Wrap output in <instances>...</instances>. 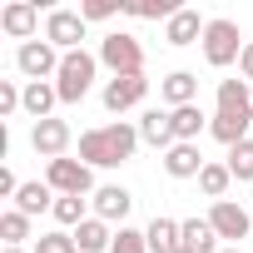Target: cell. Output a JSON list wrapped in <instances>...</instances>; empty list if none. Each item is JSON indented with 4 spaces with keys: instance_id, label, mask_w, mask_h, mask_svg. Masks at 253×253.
<instances>
[{
    "instance_id": "cell-34",
    "label": "cell",
    "mask_w": 253,
    "mask_h": 253,
    "mask_svg": "<svg viewBox=\"0 0 253 253\" xmlns=\"http://www.w3.org/2000/svg\"><path fill=\"white\" fill-rule=\"evenodd\" d=\"M223 253H243V248H223Z\"/></svg>"
},
{
    "instance_id": "cell-15",
    "label": "cell",
    "mask_w": 253,
    "mask_h": 253,
    "mask_svg": "<svg viewBox=\"0 0 253 253\" xmlns=\"http://www.w3.org/2000/svg\"><path fill=\"white\" fill-rule=\"evenodd\" d=\"M204 154H199V144H174L169 154H164V174L169 179H199L204 174Z\"/></svg>"
},
{
    "instance_id": "cell-32",
    "label": "cell",
    "mask_w": 253,
    "mask_h": 253,
    "mask_svg": "<svg viewBox=\"0 0 253 253\" xmlns=\"http://www.w3.org/2000/svg\"><path fill=\"white\" fill-rule=\"evenodd\" d=\"M114 10H124V0H84V5H80L84 20H109Z\"/></svg>"
},
{
    "instance_id": "cell-5",
    "label": "cell",
    "mask_w": 253,
    "mask_h": 253,
    "mask_svg": "<svg viewBox=\"0 0 253 253\" xmlns=\"http://www.w3.org/2000/svg\"><path fill=\"white\" fill-rule=\"evenodd\" d=\"M45 184L65 199V194H75V199H84L89 189H94V179H89V164L84 159H50L45 164Z\"/></svg>"
},
{
    "instance_id": "cell-12",
    "label": "cell",
    "mask_w": 253,
    "mask_h": 253,
    "mask_svg": "<svg viewBox=\"0 0 253 253\" xmlns=\"http://www.w3.org/2000/svg\"><path fill=\"white\" fill-rule=\"evenodd\" d=\"M129 209H134V194L124 189V184H104V189H94V218H104V223L119 218V228H124Z\"/></svg>"
},
{
    "instance_id": "cell-2",
    "label": "cell",
    "mask_w": 253,
    "mask_h": 253,
    "mask_svg": "<svg viewBox=\"0 0 253 253\" xmlns=\"http://www.w3.org/2000/svg\"><path fill=\"white\" fill-rule=\"evenodd\" d=\"M94 70H99V55H89V50H70L65 65H60V75H55L60 104H80V99L89 94V84H94Z\"/></svg>"
},
{
    "instance_id": "cell-21",
    "label": "cell",
    "mask_w": 253,
    "mask_h": 253,
    "mask_svg": "<svg viewBox=\"0 0 253 253\" xmlns=\"http://www.w3.org/2000/svg\"><path fill=\"white\" fill-rule=\"evenodd\" d=\"M169 119H174V139H179V144H199V134L209 129V119H204V109H199V104L169 109Z\"/></svg>"
},
{
    "instance_id": "cell-1",
    "label": "cell",
    "mask_w": 253,
    "mask_h": 253,
    "mask_svg": "<svg viewBox=\"0 0 253 253\" xmlns=\"http://www.w3.org/2000/svg\"><path fill=\"white\" fill-rule=\"evenodd\" d=\"M134 149H139V129H134V124H124V119L99 124V129H84V134H80V159H84L89 169L129 164V159H134Z\"/></svg>"
},
{
    "instance_id": "cell-36",
    "label": "cell",
    "mask_w": 253,
    "mask_h": 253,
    "mask_svg": "<svg viewBox=\"0 0 253 253\" xmlns=\"http://www.w3.org/2000/svg\"><path fill=\"white\" fill-rule=\"evenodd\" d=\"M179 253H189V248H179Z\"/></svg>"
},
{
    "instance_id": "cell-16",
    "label": "cell",
    "mask_w": 253,
    "mask_h": 253,
    "mask_svg": "<svg viewBox=\"0 0 253 253\" xmlns=\"http://www.w3.org/2000/svg\"><path fill=\"white\" fill-rule=\"evenodd\" d=\"M218 114H243L253 119V89L243 80H218Z\"/></svg>"
},
{
    "instance_id": "cell-11",
    "label": "cell",
    "mask_w": 253,
    "mask_h": 253,
    "mask_svg": "<svg viewBox=\"0 0 253 253\" xmlns=\"http://www.w3.org/2000/svg\"><path fill=\"white\" fill-rule=\"evenodd\" d=\"M35 25H40V0H10V5L0 10V30L15 35V40H25V45H30Z\"/></svg>"
},
{
    "instance_id": "cell-10",
    "label": "cell",
    "mask_w": 253,
    "mask_h": 253,
    "mask_svg": "<svg viewBox=\"0 0 253 253\" xmlns=\"http://www.w3.org/2000/svg\"><path fill=\"white\" fill-rule=\"evenodd\" d=\"M30 149H35L40 159H65V149H70V124H65V119H40L35 129H30Z\"/></svg>"
},
{
    "instance_id": "cell-17",
    "label": "cell",
    "mask_w": 253,
    "mask_h": 253,
    "mask_svg": "<svg viewBox=\"0 0 253 253\" xmlns=\"http://www.w3.org/2000/svg\"><path fill=\"white\" fill-rule=\"evenodd\" d=\"M204 30H209V20H199V10H179L164 25V40L169 45H194V40H204Z\"/></svg>"
},
{
    "instance_id": "cell-22",
    "label": "cell",
    "mask_w": 253,
    "mask_h": 253,
    "mask_svg": "<svg viewBox=\"0 0 253 253\" xmlns=\"http://www.w3.org/2000/svg\"><path fill=\"white\" fill-rule=\"evenodd\" d=\"M15 209H20L25 218H35V213L55 209V189H50V184H40V179H30V184H20V194H15Z\"/></svg>"
},
{
    "instance_id": "cell-25",
    "label": "cell",
    "mask_w": 253,
    "mask_h": 253,
    "mask_svg": "<svg viewBox=\"0 0 253 253\" xmlns=\"http://www.w3.org/2000/svg\"><path fill=\"white\" fill-rule=\"evenodd\" d=\"M124 10H129L134 20H164V25H169L184 5H174V0H134V5H124Z\"/></svg>"
},
{
    "instance_id": "cell-6",
    "label": "cell",
    "mask_w": 253,
    "mask_h": 253,
    "mask_svg": "<svg viewBox=\"0 0 253 253\" xmlns=\"http://www.w3.org/2000/svg\"><path fill=\"white\" fill-rule=\"evenodd\" d=\"M15 65H20V75L35 84V80H50V75H60V65H65V55L50 45V40H30V45H20V55H15Z\"/></svg>"
},
{
    "instance_id": "cell-19",
    "label": "cell",
    "mask_w": 253,
    "mask_h": 253,
    "mask_svg": "<svg viewBox=\"0 0 253 253\" xmlns=\"http://www.w3.org/2000/svg\"><path fill=\"white\" fill-rule=\"evenodd\" d=\"M109 243H114V233H109V223L94 218V213L75 228V248H80V253H109Z\"/></svg>"
},
{
    "instance_id": "cell-13",
    "label": "cell",
    "mask_w": 253,
    "mask_h": 253,
    "mask_svg": "<svg viewBox=\"0 0 253 253\" xmlns=\"http://www.w3.org/2000/svg\"><path fill=\"white\" fill-rule=\"evenodd\" d=\"M139 139L144 144H154V149H174L179 139H174V119H169V109H144V119H139Z\"/></svg>"
},
{
    "instance_id": "cell-3",
    "label": "cell",
    "mask_w": 253,
    "mask_h": 253,
    "mask_svg": "<svg viewBox=\"0 0 253 253\" xmlns=\"http://www.w3.org/2000/svg\"><path fill=\"white\" fill-rule=\"evenodd\" d=\"M99 65L109 75H144V50L134 35H124V30H109L99 40Z\"/></svg>"
},
{
    "instance_id": "cell-33",
    "label": "cell",
    "mask_w": 253,
    "mask_h": 253,
    "mask_svg": "<svg viewBox=\"0 0 253 253\" xmlns=\"http://www.w3.org/2000/svg\"><path fill=\"white\" fill-rule=\"evenodd\" d=\"M238 75H243V80H253V40H248V45H243V55H238Z\"/></svg>"
},
{
    "instance_id": "cell-24",
    "label": "cell",
    "mask_w": 253,
    "mask_h": 253,
    "mask_svg": "<svg viewBox=\"0 0 253 253\" xmlns=\"http://www.w3.org/2000/svg\"><path fill=\"white\" fill-rule=\"evenodd\" d=\"M248 124H253V119H243V114H213V119H209V134H213L218 144L233 149V144L248 139Z\"/></svg>"
},
{
    "instance_id": "cell-29",
    "label": "cell",
    "mask_w": 253,
    "mask_h": 253,
    "mask_svg": "<svg viewBox=\"0 0 253 253\" xmlns=\"http://www.w3.org/2000/svg\"><path fill=\"white\" fill-rule=\"evenodd\" d=\"M50 213H55V218H60L65 228H80V223L89 218V213H84V199H75V194H65V199H55V209H50Z\"/></svg>"
},
{
    "instance_id": "cell-31",
    "label": "cell",
    "mask_w": 253,
    "mask_h": 253,
    "mask_svg": "<svg viewBox=\"0 0 253 253\" xmlns=\"http://www.w3.org/2000/svg\"><path fill=\"white\" fill-rule=\"evenodd\" d=\"M35 253H80V248H75V233H40Z\"/></svg>"
},
{
    "instance_id": "cell-18",
    "label": "cell",
    "mask_w": 253,
    "mask_h": 253,
    "mask_svg": "<svg viewBox=\"0 0 253 253\" xmlns=\"http://www.w3.org/2000/svg\"><path fill=\"white\" fill-rule=\"evenodd\" d=\"M60 104V89L50 84V80H35V84H25V114L40 124V119H55L50 109Z\"/></svg>"
},
{
    "instance_id": "cell-23",
    "label": "cell",
    "mask_w": 253,
    "mask_h": 253,
    "mask_svg": "<svg viewBox=\"0 0 253 253\" xmlns=\"http://www.w3.org/2000/svg\"><path fill=\"white\" fill-rule=\"evenodd\" d=\"M144 238H149V253H179V248H184L179 223H174V218H164V213H159V218L144 228Z\"/></svg>"
},
{
    "instance_id": "cell-27",
    "label": "cell",
    "mask_w": 253,
    "mask_h": 253,
    "mask_svg": "<svg viewBox=\"0 0 253 253\" xmlns=\"http://www.w3.org/2000/svg\"><path fill=\"white\" fill-rule=\"evenodd\" d=\"M0 238H5V248H20V243L30 238V218H25L20 209H10V213H0Z\"/></svg>"
},
{
    "instance_id": "cell-26",
    "label": "cell",
    "mask_w": 253,
    "mask_h": 253,
    "mask_svg": "<svg viewBox=\"0 0 253 253\" xmlns=\"http://www.w3.org/2000/svg\"><path fill=\"white\" fill-rule=\"evenodd\" d=\"M228 184H233V174H228V164H204V174H199V189L218 204L223 194H228Z\"/></svg>"
},
{
    "instance_id": "cell-28",
    "label": "cell",
    "mask_w": 253,
    "mask_h": 253,
    "mask_svg": "<svg viewBox=\"0 0 253 253\" xmlns=\"http://www.w3.org/2000/svg\"><path fill=\"white\" fill-rule=\"evenodd\" d=\"M228 174L238 184H253V139H243V144L228 149Z\"/></svg>"
},
{
    "instance_id": "cell-30",
    "label": "cell",
    "mask_w": 253,
    "mask_h": 253,
    "mask_svg": "<svg viewBox=\"0 0 253 253\" xmlns=\"http://www.w3.org/2000/svg\"><path fill=\"white\" fill-rule=\"evenodd\" d=\"M109 253H149V238L139 228H119L114 243H109Z\"/></svg>"
},
{
    "instance_id": "cell-35",
    "label": "cell",
    "mask_w": 253,
    "mask_h": 253,
    "mask_svg": "<svg viewBox=\"0 0 253 253\" xmlns=\"http://www.w3.org/2000/svg\"><path fill=\"white\" fill-rule=\"evenodd\" d=\"M5 253H20V248H5Z\"/></svg>"
},
{
    "instance_id": "cell-7",
    "label": "cell",
    "mask_w": 253,
    "mask_h": 253,
    "mask_svg": "<svg viewBox=\"0 0 253 253\" xmlns=\"http://www.w3.org/2000/svg\"><path fill=\"white\" fill-rule=\"evenodd\" d=\"M84 15L80 10H50L45 15V40L60 50V55H70V50H80V40H84Z\"/></svg>"
},
{
    "instance_id": "cell-4",
    "label": "cell",
    "mask_w": 253,
    "mask_h": 253,
    "mask_svg": "<svg viewBox=\"0 0 253 253\" xmlns=\"http://www.w3.org/2000/svg\"><path fill=\"white\" fill-rule=\"evenodd\" d=\"M243 35H238V25L233 20H209V30H204V60L213 65V70H228L238 55H243Z\"/></svg>"
},
{
    "instance_id": "cell-9",
    "label": "cell",
    "mask_w": 253,
    "mask_h": 253,
    "mask_svg": "<svg viewBox=\"0 0 253 253\" xmlns=\"http://www.w3.org/2000/svg\"><path fill=\"white\" fill-rule=\"evenodd\" d=\"M144 94H149V80H144V75H114V80L104 84V109H109V114H124V109L144 104Z\"/></svg>"
},
{
    "instance_id": "cell-20",
    "label": "cell",
    "mask_w": 253,
    "mask_h": 253,
    "mask_svg": "<svg viewBox=\"0 0 253 253\" xmlns=\"http://www.w3.org/2000/svg\"><path fill=\"white\" fill-rule=\"evenodd\" d=\"M179 233H184V248H189V253H223V248H218V233H213L209 218H184Z\"/></svg>"
},
{
    "instance_id": "cell-8",
    "label": "cell",
    "mask_w": 253,
    "mask_h": 253,
    "mask_svg": "<svg viewBox=\"0 0 253 253\" xmlns=\"http://www.w3.org/2000/svg\"><path fill=\"white\" fill-rule=\"evenodd\" d=\"M209 223H213V233H218V238H228L233 248H238V238H248V233H253V213H248V209H238L233 199H218V204L209 209Z\"/></svg>"
},
{
    "instance_id": "cell-14",
    "label": "cell",
    "mask_w": 253,
    "mask_h": 253,
    "mask_svg": "<svg viewBox=\"0 0 253 253\" xmlns=\"http://www.w3.org/2000/svg\"><path fill=\"white\" fill-rule=\"evenodd\" d=\"M159 94H164V104H169V109L199 104V80H194L189 70H174V75H164V80H159Z\"/></svg>"
}]
</instances>
